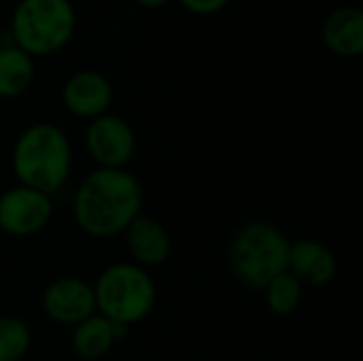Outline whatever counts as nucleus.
I'll return each instance as SVG.
<instances>
[{"label": "nucleus", "mask_w": 363, "mask_h": 361, "mask_svg": "<svg viewBox=\"0 0 363 361\" xmlns=\"http://www.w3.org/2000/svg\"><path fill=\"white\" fill-rule=\"evenodd\" d=\"M143 206L145 189L136 174L128 168H94L74 189L72 219L83 234L104 240L121 236Z\"/></svg>", "instance_id": "obj_1"}, {"label": "nucleus", "mask_w": 363, "mask_h": 361, "mask_svg": "<svg viewBox=\"0 0 363 361\" xmlns=\"http://www.w3.org/2000/svg\"><path fill=\"white\" fill-rule=\"evenodd\" d=\"M72 145L66 132L49 121H38L19 132L11 151V168L17 185L53 198L70 179Z\"/></svg>", "instance_id": "obj_2"}, {"label": "nucleus", "mask_w": 363, "mask_h": 361, "mask_svg": "<svg viewBox=\"0 0 363 361\" xmlns=\"http://www.w3.org/2000/svg\"><path fill=\"white\" fill-rule=\"evenodd\" d=\"M291 240L277 226L255 219L242 223L230 245L228 262L234 277L249 289L262 291L274 277L287 272Z\"/></svg>", "instance_id": "obj_3"}, {"label": "nucleus", "mask_w": 363, "mask_h": 361, "mask_svg": "<svg viewBox=\"0 0 363 361\" xmlns=\"http://www.w3.org/2000/svg\"><path fill=\"white\" fill-rule=\"evenodd\" d=\"M91 287L96 313L128 330L145 321L157 302L153 277L134 262H117L106 266Z\"/></svg>", "instance_id": "obj_4"}, {"label": "nucleus", "mask_w": 363, "mask_h": 361, "mask_svg": "<svg viewBox=\"0 0 363 361\" xmlns=\"http://www.w3.org/2000/svg\"><path fill=\"white\" fill-rule=\"evenodd\" d=\"M77 30V13L70 0H19L11 17V38L30 57H47L62 51Z\"/></svg>", "instance_id": "obj_5"}, {"label": "nucleus", "mask_w": 363, "mask_h": 361, "mask_svg": "<svg viewBox=\"0 0 363 361\" xmlns=\"http://www.w3.org/2000/svg\"><path fill=\"white\" fill-rule=\"evenodd\" d=\"M83 143L96 168L125 170L136 155V134L132 126L113 113L91 119L85 128Z\"/></svg>", "instance_id": "obj_6"}, {"label": "nucleus", "mask_w": 363, "mask_h": 361, "mask_svg": "<svg viewBox=\"0 0 363 361\" xmlns=\"http://www.w3.org/2000/svg\"><path fill=\"white\" fill-rule=\"evenodd\" d=\"M53 217V198L15 185L0 194V230L13 238H28L43 232Z\"/></svg>", "instance_id": "obj_7"}, {"label": "nucleus", "mask_w": 363, "mask_h": 361, "mask_svg": "<svg viewBox=\"0 0 363 361\" xmlns=\"http://www.w3.org/2000/svg\"><path fill=\"white\" fill-rule=\"evenodd\" d=\"M40 306L51 323L74 328L96 313L94 287L79 277H60L45 287Z\"/></svg>", "instance_id": "obj_8"}, {"label": "nucleus", "mask_w": 363, "mask_h": 361, "mask_svg": "<svg viewBox=\"0 0 363 361\" xmlns=\"http://www.w3.org/2000/svg\"><path fill=\"white\" fill-rule=\"evenodd\" d=\"M113 102V83L111 79L91 68L72 72L62 85V104L64 109L79 119H96L108 113Z\"/></svg>", "instance_id": "obj_9"}, {"label": "nucleus", "mask_w": 363, "mask_h": 361, "mask_svg": "<svg viewBox=\"0 0 363 361\" xmlns=\"http://www.w3.org/2000/svg\"><path fill=\"white\" fill-rule=\"evenodd\" d=\"M121 236L125 238V247L132 255V262L145 270L162 266L170 257V234L166 226L151 215L140 213Z\"/></svg>", "instance_id": "obj_10"}, {"label": "nucleus", "mask_w": 363, "mask_h": 361, "mask_svg": "<svg viewBox=\"0 0 363 361\" xmlns=\"http://www.w3.org/2000/svg\"><path fill=\"white\" fill-rule=\"evenodd\" d=\"M287 272H291L302 287H325L338 274V260L321 240L300 238L291 243Z\"/></svg>", "instance_id": "obj_11"}, {"label": "nucleus", "mask_w": 363, "mask_h": 361, "mask_svg": "<svg viewBox=\"0 0 363 361\" xmlns=\"http://www.w3.org/2000/svg\"><path fill=\"white\" fill-rule=\"evenodd\" d=\"M323 45L340 57H357L363 51V11L355 4L336 6L321 23Z\"/></svg>", "instance_id": "obj_12"}, {"label": "nucleus", "mask_w": 363, "mask_h": 361, "mask_svg": "<svg viewBox=\"0 0 363 361\" xmlns=\"http://www.w3.org/2000/svg\"><path fill=\"white\" fill-rule=\"evenodd\" d=\"M128 328L117 326L106 317L94 313L91 317L72 328L70 347L81 360L98 361L106 357L113 351V347L128 336Z\"/></svg>", "instance_id": "obj_13"}, {"label": "nucleus", "mask_w": 363, "mask_h": 361, "mask_svg": "<svg viewBox=\"0 0 363 361\" xmlns=\"http://www.w3.org/2000/svg\"><path fill=\"white\" fill-rule=\"evenodd\" d=\"M34 57L15 45L0 47V98L13 100L23 96L34 83Z\"/></svg>", "instance_id": "obj_14"}, {"label": "nucleus", "mask_w": 363, "mask_h": 361, "mask_svg": "<svg viewBox=\"0 0 363 361\" xmlns=\"http://www.w3.org/2000/svg\"><path fill=\"white\" fill-rule=\"evenodd\" d=\"M262 294H264L266 306L270 309L272 315L289 317L298 311L302 296H304V287L291 272H283V274L274 277L262 289Z\"/></svg>", "instance_id": "obj_15"}, {"label": "nucleus", "mask_w": 363, "mask_h": 361, "mask_svg": "<svg viewBox=\"0 0 363 361\" xmlns=\"http://www.w3.org/2000/svg\"><path fill=\"white\" fill-rule=\"evenodd\" d=\"M32 330L15 315H0V361H21L30 353Z\"/></svg>", "instance_id": "obj_16"}, {"label": "nucleus", "mask_w": 363, "mask_h": 361, "mask_svg": "<svg viewBox=\"0 0 363 361\" xmlns=\"http://www.w3.org/2000/svg\"><path fill=\"white\" fill-rule=\"evenodd\" d=\"M179 2H181L189 13L208 17V15H215V13L223 11L232 0H179Z\"/></svg>", "instance_id": "obj_17"}, {"label": "nucleus", "mask_w": 363, "mask_h": 361, "mask_svg": "<svg viewBox=\"0 0 363 361\" xmlns=\"http://www.w3.org/2000/svg\"><path fill=\"white\" fill-rule=\"evenodd\" d=\"M138 6H145V9H160L164 4H168L170 0H134Z\"/></svg>", "instance_id": "obj_18"}, {"label": "nucleus", "mask_w": 363, "mask_h": 361, "mask_svg": "<svg viewBox=\"0 0 363 361\" xmlns=\"http://www.w3.org/2000/svg\"><path fill=\"white\" fill-rule=\"evenodd\" d=\"M91 2H98V0H91Z\"/></svg>", "instance_id": "obj_19"}]
</instances>
